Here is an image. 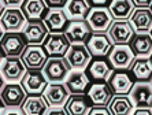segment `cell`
<instances>
[{
	"label": "cell",
	"instance_id": "1",
	"mask_svg": "<svg viewBox=\"0 0 152 115\" xmlns=\"http://www.w3.org/2000/svg\"><path fill=\"white\" fill-rule=\"evenodd\" d=\"M71 71L73 70L66 58H50L42 69V73L50 84L51 82H64Z\"/></svg>",
	"mask_w": 152,
	"mask_h": 115
},
{
	"label": "cell",
	"instance_id": "2",
	"mask_svg": "<svg viewBox=\"0 0 152 115\" xmlns=\"http://www.w3.org/2000/svg\"><path fill=\"white\" fill-rule=\"evenodd\" d=\"M21 59L28 70H42L50 59V55L42 47V44H29Z\"/></svg>",
	"mask_w": 152,
	"mask_h": 115
},
{
	"label": "cell",
	"instance_id": "3",
	"mask_svg": "<svg viewBox=\"0 0 152 115\" xmlns=\"http://www.w3.org/2000/svg\"><path fill=\"white\" fill-rule=\"evenodd\" d=\"M28 69L19 56H7L0 66V73L6 82H21Z\"/></svg>",
	"mask_w": 152,
	"mask_h": 115
},
{
	"label": "cell",
	"instance_id": "4",
	"mask_svg": "<svg viewBox=\"0 0 152 115\" xmlns=\"http://www.w3.org/2000/svg\"><path fill=\"white\" fill-rule=\"evenodd\" d=\"M28 45L29 42L23 31H6L3 40L0 42V47L3 48L7 56H19V58Z\"/></svg>",
	"mask_w": 152,
	"mask_h": 115
},
{
	"label": "cell",
	"instance_id": "5",
	"mask_svg": "<svg viewBox=\"0 0 152 115\" xmlns=\"http://www.w3.org/2000/svg\"><path fill=\"white\" fill-rule=\"evenodd\" d=\"M50 58H64L70 49L71 42L64 33H50L42 42Z\"/></svg>",
	"mask_w": 152,
	"mask_h": 115
},
{
	"label": "cell",
	"instance_id": "6",
	"mask_svg": "<svg viewBox=\"0 0 152 115\" xmlns=\"http://www.w3.org/2000/svg\"><path fill=\"white\" fill-rule=\"evenodd\" d=\"M114 70L115 69H114L108 56H107V58H95L93 60H91L88 67L85 69V73L88 74L91 81L107 82V80L110 78Z\"/></svg>",
	"mask_w": 152,
	"mask_h": 115
},
{
	"label": "cell",
	"instance_id": "7",
	"mask_svg": "<svg viewBox=\"0 0 152 115\" xmlns=\"http://www.w3.org/2000/svg\"><path fill=\"white\" fill-rule=\"evenodd\" d=\"M107 84L113 89L114 94H129L136 82L130 70H114L107 80Z\"/></svg>",
	"mask_w": 152,
	"mask_h": 115
},
{
	"label": "cell",
	"instance_id": "8",
	"mask_svg": "<svg viewBox=\"0 0 152 115\" xmlns=\"http://www.w3.org/2000/svg\"><path fill=\"white\" fill-rule=\"evenodd\" d=\"M114 45H129L134 37L136 30L130 21H114L110 30L107 31Z\"/></svg>",
	"mask_w": 152,
	"mask_h": 115
},
{
	"label": "cell",
	"instance_id": "9",
	"mask_svg": "<svg viewBox=\"0 0 152 115\" xmlns=\"http://www.w3.org/2000/svg\"><path fill=\"white\" fill-rule=\"evenodd\" d=\"M89 26L92 28L93 33H107L110 30L111 25L114 22L113 14H111L110 8L103 7V8H92L86 18Z\"/></svg>",
	"mask_w": 152,
	"mask_h": 115
},
{
	"label": "cell",
	"instance_id": "10",
	"mask_svg": "<svg viewBox=\"0 0 152 115\" xmlns=\"http://www.w3.org/2000/svg\"><path fill=\"white\" fill-rule=\"evenodd\" d=\"M48 80L42 70H28L21 81V85L28 94H42L48 86Z\"/></svg>",
	"mask_w": 152,
	"mask_h": 115
},
{
	"label": "cell",
	"instance_id": "11",
	"mask_svg": "<svg viewBox=\"0 0 152 115\" xmlns=\"http://www.w3.org/2000/svg\"><path fill=\"white\" fill-rule=\"evenodd\" d=\"M26 96L28 93L21 82H6L3 89L0 91V97L6 107H21Z\"/></svg>",
	"mask_w": 152,
	"mask_h": 115
},
{
	"label": "cell",
	"instance_id": "12",
	"mask_svg": "<svg viewBox=\"0 0 152 115\" xmlns=\"http://www.w3.org/2000/svg\"><path fill=\"white\" fill-rule=\"evenodd\" d=\"M64 34L67 36L71 44H86L91 36L93 34V30L86 19H78V21H70L69 26L64 30Z\"/></svg>",
	"mask_w": 152,
	"mask_h": 115
},
{
	"label": "cell",
	"instance_id": "13",
	"mask_svg": "<svg viewBox=\"0 0 152 115\" xmlns=\"http://www.w3.org/2000/svg\"><path fill=\"white\" fill-rule=\"evenodd\" d=\"M64 58L67 59L71 70H85L92 60L86 44H71Z\"/></svg>",
	"mask_w": 152,
	"mask_h": 115
},
{
	"label": "cell",
	"instance_id": "14",
	"mask_svg": "<svg viewBox=\"0 0 152 115\" xmlns=\"http://www.w3.org/2000/svg\"><path fill=\"white\" fill-rule=\"evenodd\" d=\"M108 59L115 70H130L136 60V55L133 53L130 45H114Z\"/></svg>",
	"mask_w": 152,
	"mask_h": 115
},
{
	"label": "cell",
	"instance_id": "15",
	"mask_svg": "<svg viewBox=\"0 0 152 115\" xmlns=\"http://www.w3.org/2000/svg\"><path fill=\"white\" fill-rule=\"evenodd\" d=\"M86 47L92 58H106L110 55L114 42L108 33H93L86 42Z\"/></svg>",
	"mask_w": 152,
	"mask_h": 115
},
{
	"label": "cell",
	"instance_id": "16",
	"mask_svg": "<svg viewBox=\"0 0 152 115\" xmlns=\"http://www.w3.org/2000/svg\"><path fill=\"white\" fill-rule=\"evenodd\" d=\"M42 94L50 107H64L71 93L64 82H51Z\"/></svg>",
	"mask_w": 152,
	"mask_h": 115
},
{
	"label": "cell",
	"instance_id": "17",
	"mask_svg": "<svg viewBox=\"0 0 152 115\" xmlns=\"http://www.w3.org/2000/svg\"><path fill=\"white\" fill-rule=\"evenodd\" d=\"M0 23L6 31H22L25 29L28 19L21 8H6Z\"/></svg>",
	"mask_w": 152,
	"mask_h": 115
},
{
	"label": "cell",
	"instance_id": "18",
	"mask_svg": "<svg viewBox=\"0 0 152 115\" xmlns=\"http://www.w3.org/2000/svg\"><path fill=\"white\" fill-rule=\"evenodd\" d=\"M64 84L67 86L69 92L71 94H84L88 93L89 88L92 86L91 78L88 74L85 73V70H73L69 74L67 80L64 81Z\"/></svg>",
	"mask_w": 152,
	"mask_h": 115
},
{
	"label": "cell",
	"instance_id": "19",
	"mask_svg": "<svg viewBox=\"0 0 152 115\" xmlns=\"http://www.w3.org/2000/svg\"><path fill=\"white\" fill-rule=\"evenodd\" d=\"M44 23L47 25L50 33H64L70 19L64 8H50L48 14L44 18Z\"/></svg>",
	"mask_w": 152,
	"mask_h": 115
},
{
	"label": "cell",
	"instance_id": "20",
	"mask_svg": "<svg viewBox=\"0 0 152 115\" xmlns=\"http://www.w3.org/2000/svg\"><path fill=\"white\" fill-rule=\"evenodd\" d=\"M88 96L96 107H108L114 97V92L107 82H95L89 88Z\"/></svg>",
	"mask_w": 152,
	"mask_h": 115
},
{
	"label": "cell",
	"instance_id": "21",
	"mask_svg": "<svg viewBox=\"0 0 152 115\" xmlns=\"http://www.w3.org/2000/svg\"><path fill=\"white\" fill-rule=\"evenodd\" d=\"M93 108V103L88 93L84 94H70L64 110L69 115H88Z\"/></svg>",
	"mask_w": 152,
	"mask_h": 115
},
{
	"label": "cell",
	"instance_id": "22",
	"mask_svg": "<svg viewBox=\"0 0 152 115\" xmlns=\"http://www.w3.org/2000/svg\"><path fill=\"white\" fill-rule=\"evenodd\" d=\"M130 99L133 100L136 108L151 107L152 103V84L151 82H136L132 88Z\"/></svg>",
	"mask_w": 152,
	"mask_h": 115
},
{
	"label": "cell",
	"instance_id": "23",
	"mask_svg": "<svg viewBox=\"0 0 152 115\" xmlns=\"http://www.w3.org/2000/svg\"><path fill=\"white\" fill-rule=\"evenodd\" d=\"M22 12L25 14L28 22L32 21H44L45 15L48 14L50 7L44 0H25L21 6Z\"/></svg>",
	"mask_w": 152,
	"mask_h": 115
},
{
	"label": "cell",
	"instance_id": "24",
	"mask_svg": "<svg viewBox=\"0 0 152 115\" xmlns=\"http://www.w3.org/2000/svg\"><path fill=\"white\" fill-rule=\"evenodd\" d=\"M136 33H151L152 30V11L149 7H136L129 19Z\"/></svg>",
	"mask_w": 152,
	"mask_h": 115
},
{
	"label": "cell",
	"instance_id": "25",
	"mask_svg": "<svg viewBox=\"0 0 152 115\" xmlns=\"http://www.w3.org/2000/svg\"><path fill=\"white\" fill-rule=\"evenodd\" d=\"M50 108L44 94H28L23 104L21 105V110L25 115H45Z\"/></svg>",
	"mask_w": 152,
	"mask_h": 115
},
{
	"label": "cell",
	"instance_id": "26",
	"mask_svg": "<svg viewBox=\"0 0 152 115\" xmlns=\"http://www.w3.org/2000/svg\"><path fill=\"white\" fill-rule=\"evenodd\" d=\"M22 31H23L29 44H42L45 41L47 36L50 34V30L47 28V25L44 23V21L28 22Z\"/></svg>",
	"mask_w": 152,
	"mask_h": 115
},
{
	"label": "cell",
	"instance_id": "27",
	"mask_svg": "<svg viewBox=\"0 0 152 115\" xmlns=\"http://www.w3.org/2000/svg\"><path fill=\"white\" fill-rule=\"evenodd\" d=\"M129 45L136 58H149L152 55V34L151 33H136Z\"/></svg>",
	"mask_w": 152,
	"mask_h": 115
},
{
	"label": "cell",
	"instance_id": "28",
	"mask_svg": "<svg viewBox=\"0 0 152 115\" xmlns=\"http://www.w3.org/2000/svg\"><path fill=\"white\" fill-rule=\"evenodd\" d=\"M130 73L137 82H152L151 58H136L130 67Z\"/></svg>",
	"mask_w": 152,
	"mask_h": 115
},
{
	"label": "cell",
	"instance_id": "29",
	"mask_svg": "<svg viewBox=\"0 0 152 115\" xmlns=\"http://www.w3.org/2000/svg\"><path fill=\"white\" fill-rule=\"evenodd\" d=\"M108 110L113 115H133L136 105L129 94H114Z\"/></svg>",
	"mask_w": 152,
	"mask_h": 115
},
{
	"label": "cell",
	"instance_id": "30",
	"mask_svg": "<svg viewBox=\"0 0 152 115\" xmlns=\"http://www.w3.org/2000/svg\"><path fill=\"white\" fill-rule=\"evenodd\" d=\"M108 8L114 21H129L136 10V4L133 0H113Z\"/></svg>",
	"mask_w": 152,
	"mask_h": 115
},
{
	"label": "cell",
	"instance_id": "31",
	"mask_svg": "<svg viewBox=\"0 0 152 115\" xmlns=\"http://www.w3.org/2000/svg\"><path fill=\"white\" fill-rule=\"evenodd\" d=\"M92 7L89 6L86 0H69L64 11L67 14L70 21H78V19H86L91 12Z\"/></svg>",
	"mask_w": 152,
	"mask_h": 115
},
{
	"label": "cell",
	"instance_id": "32",
	"mask_svg": "<svg viewBox=\"0 0 152 115\" xmlns=\"http://www.w3.org/2000/svg\"><path fill=\"white\" fill-rule=\"evenodd\" d=\"M86 1L92 8H103V7L108 8L113 0H86Z\"/></svg>",
	"mask_w": 152,
	"mask_h": 115
},
{
	"label": "cell",
	"instance_id": "33",
	"mask_svg": "<svg viewBox=\"0 0 152 115\" xmlns=\"http://www.w3.org/2000/svg\"><path fill=\"white\" fill-rule=\"evenodd\" d=\"M50 8H64L67 6L69 0H44Z\"/></svg>",
	"mask_w": 152,
	"mask_h": 115
},
{
	"label": "cell",
	"instance_id": "34",
	"mask_svg": "<svg viewBox=\"0 0 152 115\" xmlns=\"http://www.w3.org/2000/svg\"><path fill=\"white\" fill-rule=\"evenodd\" d=\"M88 115H113V114L110 112L108 107H96V105H93V108L91 110V112Z\"/></svg>",
	"mask_w": 152,
	"mask_h": 115
},
{
	"label": "cell",
	"instance_id": "35",
	"mask_svg": "<svg viewBox=\"0 0 152 115\" xmlns=\"http://www.w3.org/2000/svg\"><path fill=\"white\" fill-rule=\"evenodd\" d=\"M1 115H25L21 107H6Z\"/></svg>",
	"mask_w": 152,
	"mask_h": 115
},
{
	"label": "cell",
	"instance_id": "36",
	"mask_svg": "<svg viewBox=\"0 0 152 115\" xmlns=\"http://www.w3.org/2000/svg\"><path fill=\"white\" fill-rule=\"evenodd\" d=\"M7 8H21L25 0H1Z\"/></svg>",
	"mask_w": 152,
	"mask_h": 115
},
{
	"label": "cell",
	"instance_id": "37",
	"mask_svg": "<svg viewBox=\"0 0 152 115\" xmlns=\"http://www.w3.org/2000/svg\"><path fill=\"white\" fill-rule=\"evenodd\" d=\"M45 115H69L64 107H51Z\"/></svg>",
	"mask_w": 152,
	"mask_h": 115
},
{
	"label": "cell",
	"instance_id": "38",
	"mask_svg": "<svg viewBox=\"0 0 152 115\" xmlns=\"http://www.w3.org/2000/svg\"><path fill=\"white\" fill-rule=\"evenodd\" d=\"M133 115H152V108L151 107H142V108H136Z\"/></svg>",
	"mask_w": 152,
	"mask_h": 115
},
{
	"label": "cell",
	"instance_id": "39",
	"mask_svg": "<svg viewBox=\"0 0 152 115\" xmlns=\"http://www.w3.org/2000/svg\"><path fill=\"white\" fill-rule=\"evenodd\" d=\"M136 7H151L152 0H133Z\"/></svg>",
	"mask_w": 152,
	"mask_h": 115
},
{
	"label": "cell",
	"instance_id": "40",
	"mask_svg": "<svg viewBox=\"0 0 152 115\" xmlns=\"http://www.w3.org/2000/svg\"><path fill=\"white\" fill-rule=\"evenodd\" d=\"M6 58H7V55H6V53H4L3 48H1V47H0V66H1V63L4 62V59H6Z\"/></svg>",
	"mask_w": 152,
	"mask_h": 115
},
{
	"label": "cell",
	"instance_id": "41",
	"mask_svg": "<svg viewBox=\"0 0 152 115\" xmlns=\"http://www.w3.org/2000/svg\"><path fill=\"white\" fill-rule=\"evenodd\" d=\"M6 6H4V3L3 1H1V0H0V18L3 17V14H4V11H6Z\"/></svg>",
	"mask_w": 152,
	"mask_h": 115
},
{
	"label": "cell",
	"instance_id": "42",
	"mask_svg": "<svg viewBox=\"0 0 152 115\" xmlns=\"http://www.w3.org/2000/svg\"><path fill=\"white\" fill-rule=\"evenodd\" d=\"M4 34H6V30H4L3 26H1V23H0V42H1V40H3Z\"/></svg>",
	"mask_w": 152,
	"mask_h": 115
},
{
	"label": "cell",
	"instance_id": "43",
	"mask_svg": "<svg viewBox=\"0 0 152 115\" xmlns=\"http://www.w3.org/2000/svg\"><path fill=\"white\" fill-rule=\"evenodd\" d=\"M4 84H6V81H4V78H3V75H1V73H0V91L3 89V86H4Z\"/></svg>",
	"mask_w": 152,
	"mask_h": 115
},
{
	"label": "cell",
	"instance_id": "44",
	"mask_svg": "<svg viewBox=\"0 0 152 115\" xmlns=\"http://www.w3.org/2000/svg\"><path fill=\"white\" fill-rule=\"evenodd\" d=\"M4 108H6V105H4L3 100H1V97H0V115H1V112L4 111Z\"/></svg>",
	"mask_w": 152,
	"mask_h": 115
},
{
	"label": "cell",
	"instance_id": "45",
	"mask_svg": "<svg viewBox=\"0 0 152 115\" xmlns=\"http://www.w3.org/2000/svg\"><path fill=\"white\" fill-rule=\"evenodd\" d=\"M149 8H151V11H152V4H151V7H149Z\"/></svg>",
	"mask_w": 152,
	"mask_h": 115
},
{
	"label": "cell",
	"instance_id": "46",
	"mask_svg": "<svg viewBox=\"0 0 152 115\" xmlns=\"http://www.w3.org/2000/svg\"><path fill=\"white\" fill-rule=\"evenodd\" d=\"M149 58H151V60H152V55H151V56H149Z\"/></svg>",
	"mask_w": 152,
	"mask_h": 115
},
{
	"label": "cell",
	"instance_id": "47",
	"mask_svg": "<svg viewBox=\"0 0 152 115\" xmlns=\"http://www.w3.org/2000/svg\"><path fill=\"white\" fill-rule=\"evenodd\" d=\"M151 108H152V103H151Z\"/></svg>",
	"mask_w": 152,
	"mask_h": 115
},
{
	"label": "cell",
	"instance_id": "48",
	"mask_svg": "<svg viewBox=\"0 0 152 115\" xmlns=\"http://www.w3.org/2000/svg\"><path fill=\"white\" fill-rule=\"evenodd\" d=\"M151 34H152V30H151Z\"/></svg>",
	"mask_w": 152,
	"mask_h": 115
},
{
	"label": "cell",
	"instance_id": "49",
	"mask_svg": "<svg viewBox=\"0 0 152 115\" xmlns=\"http://www.w3.org/2000/svg\"><path fill=\"white\" fill-rule=\"evenodd\" d=\"M151 84H152V82H151Z\"/></svg>",
	"mask_w": 152,
	"mask_h": 115
}]
</instances>
